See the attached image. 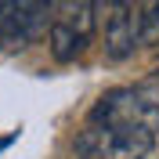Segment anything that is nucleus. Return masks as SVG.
Masks as SVG:
<instances>
[{
	"instance_id": "nucleus-1",
	"label": "nucleus",
	"mask_w": 159,
	"mask_h": 159,
	"mask_svg": "<svg viewBox=\"0 0 159 159\" xmlns=\"http://www.w3.org/2000/svg\"><path fill=\"white\" fill-rule=\"evenodd\" d=\"M90 123H105V127H138V130L159 134V90H152V87H119V90H109V94L94 105Z\"/></svg>"
},
{
	"instance_id": "nucleus-2",
	"label": "nucleus",
	"mask_w": 159,
	"mask_h": 159,
	"mask_svg": "<svg viewBox=\"0 0 159 159\" xmlns=\"http://www.w3.org/2000/svg\"><path fill=\"white\" fill-rule=\"evenodd\" d=\"M98 29V0H61L51 18V54L58 61H76L90 47Z\"/></svg>"
},
{
	"instance_id": "nucleus-3",
	"label": "nucleus",
	"mask_w": 159,
	"mask_h": 159,
	"mask_svg": "<svg viewBox=\"0 0 159 159\" xmlns=\"http://www.w3.org/2000/svg\"><path fill=\"white\" fill-rule=\"evenodd\" d=\"M152 130L138 127H105V123H87V130L76 138L80 159H148L156 148Z\"/></svg>"
},
{
	"instance_id": "nucleus-4",
	"label": "nucleus",
	"mask_w": 159,
	"mask_h": 159,
	"mask_svg": "<svg viewBox=\"0 0 159 159\" xmlns=\"http://www.w3.org/2000/svg\"><path fill=\"white\" fill-rule=\"evenodd\" d=\"M51 4L54 0H0V43L25 47L47 25Z\"/></svg>"
},
{
	"instance_id": "nucleus-5",
	"label": "nucleus",
	"mask_w": 159,
	"mask_h": 159,
	"mask_svg": "<svg viewBox=\"0 0 159 159\" xmlns=\"http://www.w3.org/2000/svg\"><path fill=\"white\" fill-rule=\"evenodd\" d=\"M141 43V7L134 0H109L105 4V54L112 61L134 54Z\"/></svg>"
},
{
	"instance_id": "nucleus-6",
	"label": "nucleus",
	"mask_w": 159,
	"mask_h": 159,
	"mask_svg": "<svg viewBox=\"0 0 159 159\" xmlns=\"http://www.w3.org/2000/svg\"><path fill=\"white\" fill-rule=\"evenodd\" d=\"M141 43H159V0H148L141 11Z\"/></svg>"
},
{
	"instance_id": "nucleus-7",
	"label": "nucleus",
	"mask_w": 159,
	"mask_h": 159,
	"mask_svg": "<svg viewBox=\"0 0 159 159\" xmlns=\"http://www.w3.org/2000/svg\"><path fill=\"white\" fill-rule=\"evenodd\" d=\"M15 141H18V130H15V134H7V138H0V152L7 148V145H15Z\"/></svg>"
},
{
	"instance_id": "nucleus-8",
	"label": "nucleus",
	"mask_w": 159,
	"mask_h": 159,
	"mask_svg": "<svg viewBox=\"0 0 159 159\" xmlns=\"http://www.w3.org/2000/svg\"><path fill=\"white\" fill-rule=\"evenodd\" d=\"M105 4H109V0H105Z\"/></svg>"
}]
</instances>
